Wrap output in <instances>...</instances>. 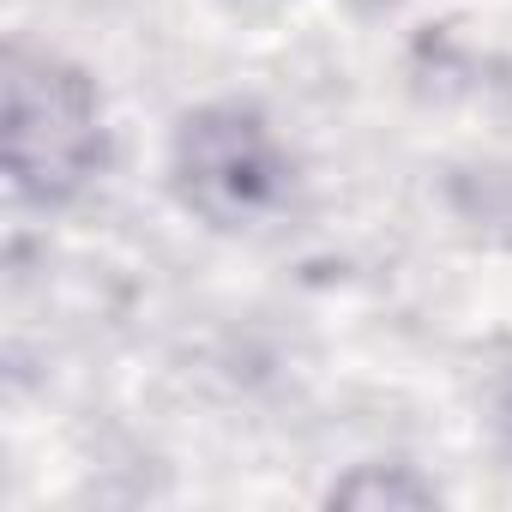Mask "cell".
I'll use <instances>...</instances> for the list:
<instances>
[{
    "instance_id": "obj_3",
    "label": "cell",
    "mask_w": 512,
    "mask_h": 512,
    "mask_svg": "<svg viewBox=\"0 0 512 512\" xmlns=\"http://www.w3.org/2000/svg\"><path fill=\"white\" fill-rule=\"evenodd\" d=\"M434 500H440L434 482H422L410 464H356L332 488V506H356V512H422Z\"/></svg>"
},
{
    "instance_id": "obj_1",
    "label": "cell",
    "mask_w": 512,
    "mask_h": 512,
    "mask_svg": "<svg viewBox=\"0 0 512 512\" xmlns=\"http://www.w3.org/2000/svg\"><path fill=\"white\" fill-rule=\"evenodd\" d=\"M0 145H7V181L25 205H67L79 199L109 157V127L97 85L43 49H13L0 79Z\"/></svg>"
},
{
    "instance_id": "obj_2",
    "label": "cell",
    "mask_w": 512,
    "mask_h": 512,
    "mask_svg": "<svg viewBox=\"0 0 512 512\" xmlns=\"http://www.w3.org/2000/svg\"><path fill=\"white\" fill-rule=\"evenodd\" d=\"M169 175L187 211H199L217 229L260 223L290 193V151L266 127L260 109L241 103H205L181 115L169 145Z\"/></svg>"
},
{
    "instance_id": "obj_4",
    "label": "cell",
    "mask_w": 512,
    "mask_h": 512,
    "mask_svg": "<svg viewBox=\"0 0 512 512\" xmlns=\"http://www.w3.org/2000/svg\"><path fill=\"white\" fill-rule=\"evenodd\" d=\"M506 422H512V392H506Z\"/></svg>"
}]
</instances>
